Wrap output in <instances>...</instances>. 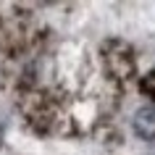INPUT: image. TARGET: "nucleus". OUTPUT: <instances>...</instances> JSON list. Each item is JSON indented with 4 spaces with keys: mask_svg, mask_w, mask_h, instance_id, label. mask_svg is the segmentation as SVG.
<instances>
[{
    "mask_svg": "<svg viewBox=\"0 0 155 155\" xmlns=\"http://www.w3.org/2000/svg\"><path fill=\"white\" fill-rule=\"evenodd\" d=\"M131 129L139 139L153 142L155 139V105H142L131 118Z\"/></svg>",
    "mask_w": 155,
    "mask_h": 155,
    "instance_id": "f257e3e1",
    "label": "nucleus"
}]
</instances>
